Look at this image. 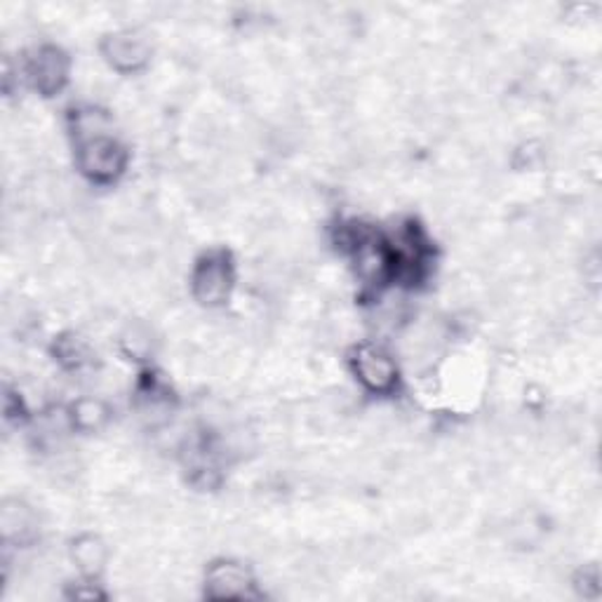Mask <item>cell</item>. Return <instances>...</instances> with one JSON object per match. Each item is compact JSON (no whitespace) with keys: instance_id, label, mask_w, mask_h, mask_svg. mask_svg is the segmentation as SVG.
I'll return each instance as SVG.
<instances>
[{"instance_id":"obj_1","label":"cell","mask_w":602,"mask_h":602,"mask_svg":"<svg viewBox=\"0 0 602 602\" xmlns=\"http://www.w3.org/2000/svg\"><path fill=\"white\" fill-rule=\"evenodd\" d=\"M231 287H233L231 264L223 255H209L201 259L191 276L193 299L207 306V309H217V306L227 302Z\"/></svg>"},{"instance_id":"obj_2","label":"cell","mask_w":602,"mask_h":602,"mask_svg":"<svg viewBox=\"0 0 602 602\" xmlns=\"http://www.w3.org/2000/svg\"><path fill=\"white\" fill-rule=\"evenodd\" d=\"M125 149L114 137L90 139L78 144V167L92 181H114L125 170Z\"/></svg>"},{"instance_id":"obj_3","label":"cell","mask_w":602,"mask_h":602,"mask_svg":"<svg viewBox=\"0 0 602 602\" xmlns=\"http://www.w3.org/2000/svg\"><path fill=\"white\" fill-rule=\"evenodd\" d=\"M351 366L358 376V382L372 394H388L398 382L396 362L382 346L360 344L354 348Z\"/></svg>"},{"instance_id":"obj_4","label":"cell","mask_w":602,"mask_h":602,"mask_svg":"<svg viewBox=\"0 0 602 602\" xmlns=\"http://www.w3.org/2000/svg\"><path fill=\"white\" fill-rule=\"evenodd\" d=\"M104 60L120 74H132L144 68L151 57L149 40L132 29L108 34L102 43Z\"/></svg>"},{"instance_id":"obj_5","label":"cell","mask_w":602,"mask_h":602,"mask_svg":"<svg viewBox=\"0 0 602 602\" xmlns=\"http://www.w3.org/2000/svg\"><path fill=\"white\" fill-rule=\"evenodd\" d=\"M354 269L362 285H382L394 271L388 245L370 233L362 235L354 245Z\"/></svg>"},{"instance_id":"obj_6","label":"cell","mask_w":602,"mask_h":602,"mask_svg":"<svg viewBox=\"0 0 602 602\" xmlns=\"http://www.w3.org/2000/svg\"><path fill=\"white\" fill-rule=\"evenodd\" d=\"M26 74L34 82V88L40 94H54L64 88V82L68 78V60L66 54L54 48V46H43L38 48L31 57L29 66H26Z\"/></svg>"},{"instance_id":"obj_7","label":"cell","mask_w":602,"mask_h":602,"mask_svg":"<svg viewBox=\"0 0 602 602\" xmlns=\"http://www.w3.org/2000/svg\"><path fill=\"white\" fill-rule=\"evenodd\" d=\"M255 581L252 574L238 563H215L205 572V593L215 600H229V598H249V591Z\"/></svg>"},{"instance_id":"obj_8","label":"cell","mask_w":602,"mask_h":602,"mask_svg":"<svg viewBox=\"0 0 602 602\" xmlns=\"http://www.w3.org/2000/svg\"><path fill=\"white\" fill-rule=\"evenodd\" d=\"M0 529H3L5 543L24 546L34 541L38 535V515L34 507L17 497L5 499L0 507Z\"/></svg>"},{"instance_id":"obj_9","label":"cell","mask_w":602,"mask_h":602,"mask_svg":"<svg viewBox=\"0 0 602 602\" xmlns=\"http://www.w3.org/2000/svg\"><path fill=\"white\" fill-rule=\"evenodd\" d=\"M72 560L82 577H97L106 569L108 549L100 535H80L72 543Z\"/></svg>"},{"instance_id":"obj_10","label":"cell","mask_w":602,"mask_h":602,"mask_svg":"<svg viewBox=\"0 0 602 602\" xmlns=\"http://www.w3.org/2000/svg\"><path fill=\"white\" fill-rule=\"evenodd\" d=\"M120 346H123V351L132 356L135 360H146L156 354L158 334L149 323L135 320V323H130L120 332Z\"/></svg>"},{"instance_id":"obj_11","label":"cell","mask_w":602,"mask_h":602,"mask_svg":"<svg viewBox=\"0 0 602 602\" xmlns=\"http://www.w3.org/2000/svg\"><path fill=\"white\" fill-rule=\"evenodd\" d=\"M108 128H111V118L100 106H80L78 111H74L72 130L78 139V144L90 142V139L111 137Z\"/></svg>"},{"instance_id":"obj_12","label":"cell","mask_w":602,"mask_h":602,"mask_svg":"<svg viewBox=\"0 0 602 602\" xmlns=\"http://www.w3.org/2000/svg\"><path fill=\"white\" fill-rule=\"evenodd\" d=\"M68 417L80 431H100L108 422V405L97 396H82L74 402Z\"/></svg>"},{"instance_id":"obj_13","label":"cell","mask_w":602,"mask_h":602,"mask_svg":"<svg viewBox=\"0 0 602 602\" xmlns=\"http://www.w3.org/2000/svg\"><path fill=\"white\" fill-rule=\"evenodd\" d=\"M54 356H57L62 366L74 374L82 372L92 362L90 346L80 337H76V334H64V337H60L57 344H54Z\"/></svg>"},{"instance_id":"obj_14","label":"cell","mask_w":602,"mask_h":602,"mask_svg":"<svg viewBox=\"0 0 602 602\" xmlns=\"http://www.w3.org/2000/svg\"><path fill=\"white\" fill-rule=\"evenodd\" d=\"M574 588L584 595V598H595L600 591V572L595 565H588L584 569L577 572L574 577Z\"/></svg>"},{"instance_id":"obj_15","label":"cell","mask_w":602,"mask_h":602,"mask_svg":"<svg viewBox=\"0 0 602 602\" xmlns=\"http://www.w3.org/2000/svg\"><path fill=\"white\" fill-rule=\"evenodd\" d=\"M546 158V149L539 142H525L515 151V165L517 167H537Z\"/></svg>"}]
</instances>
